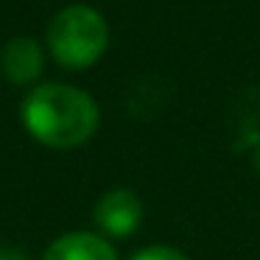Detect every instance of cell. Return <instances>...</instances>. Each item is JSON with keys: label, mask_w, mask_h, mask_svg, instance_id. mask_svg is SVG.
Returning <instances> with one entry per match:
<instances>
[{"label": "cell", "mask_w": 260, "mask_h": 260, "mask_svg": "<svg viewBox=\"0 0 260 260\" xmlns=\"http://www.w3.org/2000/svg\"><path fill=\"white\" fill-rule=\"evenodd\" d=\"M109 45V25L92 6H68L53 14L48 25V48L62 68L84 70L104 56Z\"/></svg>", "instance_id": "obj_2"}, {"label": "cell", "mask_w": 260, "mask_h": 260, "mask_svg": "<svg viewBox=\"0 0 260 260\" xmlns=\"http://www.w3.org/2000/svg\"><path fill=\"white\" fill-rule=\"evenodd\" d=\"M132 260H190L182 249L176 246H165V243H154V246H146L135 254Z\"/></svg>", "instance_id": "obj_6"}, {"label": "cell", "mask_w": 260, "mask_h": 260, "mask_svg": "<svg viewBox=\"0 0 260 260\" xmlns=\"http://www.w3.org/2000/svg\"><path fill=\"white\" fill-rule=\"evenodd\" d=\"M23 123L37 143L48 148L84 146L98 132L101 112L90 92L70 84H40L23 104Z\"/></svg>", "instance_id": "obj_1"}, {"label": "cell", "mask_w": 260, "mask_h": 260, "mask_svg": "<svg viewBox=\"0 0 260 260\" xmlns=\"http://www.w3.org/2000/svg\"><path fill=\"white\" fill-rule=\"evenodd\" d=\"M0 260H28V257H25V254L20 252V249L3 246V249H0Z\"/></svg>", "instance_id": "obj_7"}, {"label": "cell", "mask_w": 260, "mask_h": 260, "mask_svg": "<svg viewBox=\"0 0 260 260\" xmlns=\"http://www.w3.org/2000/svg\"><path fill=\"white\" fill-rule=\"evenodd\" d=\"M254 168H257V171H260V146H257V148H254Z\"/></svg>", "instance_id": "obj_8"}, {"label": "cell", "mask_w": 260, "mask_h": 260, "mask_svg": "<svg viewBox=\"0 0 260 260\" xmlns=\"http://www.w3.org/2000/svg\"><path fill=\"white\" fill-rule=\"evenodd\" d=\"M42 62H45L42 45L34 37H14L0 51V70L17 87L34 84L42 73Z\"/></svg>", "instance_id": "obj_4"}, {"label": "cell", "mask_w": 260, "mask_h": 260, "mask_svg": "<svg viewBox=\"0 0 260 260\" xmlns=\"http://www.w3.org/2000/svg\"><path fill=\"white\" fill-rule=\"evenodd\" d=\"M146 207H143L140 196L129 187H115L107 190L95 202L92 210V221L98 226V235L104 238H129L140 230Z\"/></svg>", "instance_id": "obj_3"}, {"label": "cell", "mask_w": 260, "mask_h": 260, "mask_svg": "<svg viewBox=\"0 0 260 260\" xmlns=\"http://www.w3.org/2000/svg\"><path fill=\"white\" fill-rule=\"evenodd\" d=\"M42 260H118V254L98 232H68L48 246Z\"/></svg>", "instance_id": "obj_5"}]
</instances>
